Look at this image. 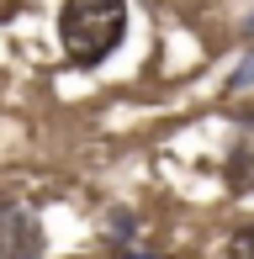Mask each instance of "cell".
<instances>
[{
    "instance_id": "obj_1",
    "label": "cell",
    "mask_w": 254,
    "mask_h": 259,
    "mask_svg": "<svg viewBox=\"0 0 254 259\" xmlns=\"http://www.w3.org/2000/svg\"><path fill=\"white\" fill-rule=\"evenodd\" d=\"M127 37V0H64L59 6V48L74 69H96Z\"/></svg>"
},
{
    "instance_id": "obj_2",
    "label": "cell",
    "mask_w": 254,
    "mask_h": 259,
    "mask_svg": "<svg viewBox=\"0 0 254 259\" xmlns=\"http://www.w3.org/2000/svg\"><path fill=\"white\" fill-rule=\"evenodd\" d=\"M48 254V238H43L37 211L0 201V259H43Z\"/></svg>"
},
{
    "instance_id": "obj_3",
    "label": "cell",
    "mask_w": 254,
    "mask_h": 259,
    "mask_svg": "<svg viewBox=\"0 0 254 259\" xmlns=\"http://www.w3.org/2000/svg\"><path fill=\"white\" fill-rule=\"evenodd\" d=\"M223 180L233 196H249L254 191V127L238 133V143L228 148V164H223Z\"/></svg>"
},
{
    "instance_id": "obj_4",
    "label": "cell",
    "mask_w": 254,
    "mask_h": 259,
    "mask_svg": "<svg viewBox=\"0 0 254 259\" xmlns=\"http://www.w3.org/2000/svg\"><path fill=\"white\" fill-rule=\"evenodd\" d=\"M223 259H254V222H244V228H233V233H228Z\"/></svg>"
},
{
    "instance_id": "obj_5",
    "label": "cell",
    "mask_w": 254,
    "mask_h": 259,
    "mask_svg": "<svg viewBox=\"0 0 254 259\" xmlns=\"http://www.w3.org/2000/svg\"><path fill=\"white\" fill-rule=\"evenodd\" d=\"M127 233H133V211H111V243H122V254H127Z\"/></svg>"
},
{
    "instance_id": "obj_6",
    "label": "cell",
    "mask_w": 254,
    "mask_h": 259,
    "mask_svg": "<svg viewBox=\"0 0 254 259\" xmlns=\"http://www.w3.org/2000/svg\"><path fill=\"white\" fill-rule=\"evenodd\" d=\"M244 85H254V53L244 58V64H238V74L228 79V90H244Z\"/></svg>"
},
{
    "instance_id": "obj_7",
    "label": "cell",
    "mask_w": 254,
    "mask_h": 259,
    "mask_svg": "<svg viewBox=\"0 0 254 259\" xmlns=\"http://www.w3.org/2000/svg\"><path fill=\"white\" fill-rule=\"evenodd\" d=\"M127 259H138V254H127Z\"/></svg>"
}]
</instances>
